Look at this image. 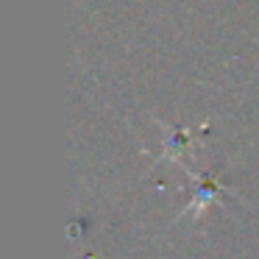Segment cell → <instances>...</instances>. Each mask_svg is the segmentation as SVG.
<instances>
[{"instance_id":"1","label":"cell","mask_w":259,"mask_h":259,"mask_svg":"<svg viewBox=\"0 0 259 259\" xmlns=\"http://www.w3.org/2000/svg\"><path fill=\"white\" fill-rule=\"evenodd\" d=\"M192 176V173H190ZM192 181H195L198 184V192H195V198H192V203L190 206L184 209V212L181 214H192V212H203V209L209 206V203H212V198L218 195V192H226V190H220L218 184H209L206 179H198V176H192Z\"/></svg>"}]
</instances>
